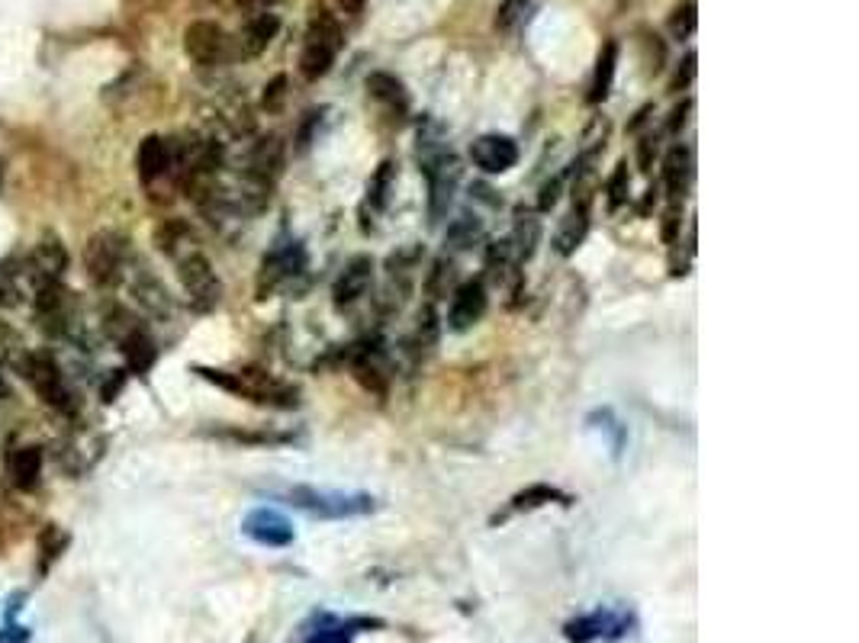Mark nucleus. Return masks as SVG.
Listing matches in <instances>:
<instances>
[{
  "label": "nucleus",
  "instance_id": "obj_19",
  "mask_svg": "<svg viewBox=\"0 0 859 643\" xmlns=\"http://www.w3.org/2000/svg\"><path fill=\"white\" fill-rule=\"evenodd\" d=\"M277 29H280V20L274 17V13H251V20L245 23L242 36L235 39V46H239V55H242V58L261 55L264 49L271 46V39L277 36Z\"/></svg>",
  "mask_w": 859,
  "mask_h": 643
},
{
  "label": "nucleus",
  "instance_id": "obj_17",
  "mask_svg": "<svg viewBox=\"0 0 859 643\" xmlns=\"http://www.w3.org/2000/svg\"><path fill=\"white\" fill-rule=\"evenodd\" d=\"M136 168L142 184H155L158 177L171 174V142L161 136H145L136 155Z\"/></svg>",
  "mask_w": 859,
  "mask_h": 643
},
{
  "label": "nucleus",
  "instance_id": "obj_7",
  "mask_svg": "<svg viewBox=\"0 0 859 643\" xmlns=\"http://www.w3.org/2000/svg\"><path fill=\"white\" fill-rule=\"evenodd\" d=\"M20 370H23V377L29 380V386H33V390L42 396V402H49V406H58V409H74L62 370H58V361L49 351L23 354L20 357Z\"/></svg>",
  "mask_w": 859,
  "mask_h": 643
},
{
  "label": "nucleus",
  "instance_id": "obj_31",
  "mask_svg": "<svg viewBox=\"0 0 859 643\" xmlns=\"http://www.w3.org/2000/svg\"><path fill=\"white\" fill-rule=\"evenodd\" d=\"M547 502H564V505H567V496H564L560 489H554V486L538 483V486H528V489L518 492V496H512L509 512H512V515H515V512H535V508H541V505H547Z\"/></svg>",
  "mask_w": 859,
  "mask_h": 643
},
{
  "label": "nucleus",
  "instance_id": "obj_25",
  "mask_svg": "<svg viewBox=\"0 0 859 643\" xmlns=\"http://www.w3.org/2000/svg\"><path fill=\"white\" fill-rule=\"evenodd\" d=\"M29 261H33V267L46 280H58L65 274V267H68V251H65V245L58 242L55 235H46L33 248V254H29Z\"/></svg>",
  "mask_w": 859,
  "mask_h": 643
},
{
  "label": "nucleus",
  "instance_id": "obj_40",
  "mask_svg": "<svg viewBox=\"0 0 859 643\" xmlns=\"http://www.w3.org/2000/svg\"><path fill=\"white\" fill-rule=\"evenodd\" d=\"M692 78H695V52H689L683 58V68H679L676 78H673V91H683V87H689Z\"/></svg>",
  "mask_w": 859,
  "mask_h": 643
},
{
  "label": "nucleus",
  "instance_id": "obj_45",
  "mask_svg": "<svg viewBox=\"0 0 859 643\" xmlns=\"http://www.w3.org/2000/svg\"><path fill=\"white\" fill-rule=\"evenodd\" d=\"M338 4H342V10H348V13H361L367 0H338Z\"/></svg>",
  "mask_w": 859,
  "mask_h": 643
},
{
  "label": "nucleus",
  "instance_id": "obj_16",
  "mask_svg": "<svg viewBox=\"0 0 859 643\" xmlns=\"http://www.w3.org/2000/svg\"><path fill=\"white\" fill-rule=\"evenodd\" d=\"M370 283H374V261H370L367 254H358V258H354V261L345 267V271H342V277L335 280V287H332L335 306H338V309L354 306L361 296H367Z\"/></svg>",
  "mask_w": 859,
  "mask_h": 643
},
{
  "label": "nucleus",
  "instance_id": "obj_30",
  "mask_svg": "<svg viewBox=\"0 0 859 643\" xmlns=\"http://www.w3.org/2000/svg\"><path fill=\"white\" fill-rule=\"evenodd\" d=\"M615 68H618V46L615 42H605L602 52H599V62H596V78H592V103H602L612 91V78H615Z\"/></svg>",
  "mask_w": 859,
  "mask_h": 643
},
{
  "label": "nucleus",
  "instance_id": "obj_43",
  "mask_svg": "<svg viewBox=\"0 0 859 643\" xmlns=\"http://www.w3.org/2000/svg\"><path fill=\"white\" fill-rule=\"evenodd\" d=\"M689 110H692V100L679 103V107L673 110V119H670V132H679V129L686 126V113H689Z\"/></svg>",
  "mask_w": 859,
  "mask_h": 643
},
{
  "label": "nucleus",
  "instance_id": "obj_20",
  "mask_svg": "<svg viewBox=\"0 0 859 643\" xmlns=\"http://www.w3.org/2000/svg\"><path fill=\"white\" fill-rule=\"evenodd\" d=\"M689 184H692V152L676 145L663 158V187L670 193V200H683Z\"/></svg>",
  "mask_w": 859,
  "mask_h": 643
},
{
  "label": "nucleus",
  "instance_id": "obj_15",
  "mask_svg": "<svg viewBox=\"0 0 859 643\" xmlns=\"http://www.w3.org/2000/svg\"><path fill=\"white\" fill-rule=\"evenodd\" d=\"M470 158L486 174H506L518 161V145L509 136H480L470 145Z\"/></svg>",
  "mask_w": 859,
  "mask_h": 643
},
{
  "label": "nucleus",
  "instance_id": "obj_26",
  "mask_svg": "<svg viewBox=\"0 0 859 643\" xmlns=\"http://www.w3.org/2000/svg\"><path fill=\"white\" fill-rule=\"evenodd\" d=\"M120 348H123V354H126L129 367L136 370V373H145L148 367H152V361H155V341L148 338V332H145V328H139V325H132L129 332L120 338Z\"/></svg>",
  "mask_w": 859,
  "mask_h": 643
},
{
  "label": "nucleus",
  "instance_id": "obj_35",
  "mask_svg": "<svg viewBox=\"0 0 859 643\" xmlns=\"http://www.w3.org/2000/svg\"><path fill=\"white\" fill-rule=\"evenodd\" d=\"M628 187H631V177H628V161H618L615 174L609 177V184H605V193H609V209H618L621 203L628 200Z\"/></svg>",
  "mask_w": 859,
  "mask_h": 643
},
{
  "label": "nucleus",
  "instance_id": "obj_41",
  "mask_svg": "<svg viewBox=\"0 0 859 643\" xmlns=\"http://www.w3.org/2000/svg\"><path fill=\"white\" fill-rule=\"evenodd\" d=\"M0 643H29V631L20 624H10L0 631Z\"/></svg>",
  "mask_w": 859,
  "mask_h": 643
},
{
  "label": "nucleus",
  "instance_id": "obj_5",
  "mask_svg": "<svg viewBox=\"0 0 859 643\" xmlns=\"http://www.w3.org/2000/svg\"><path fill=\"white\" fill-rule=\"evenodd\" d=\"M84 271L97 287H113L126 274V238L120 232H97L84 245Z\"/></svg>",
  "mask_w": 859,
  "mask_h": 643
},
{
  "label": "nucleus",
  "instance_id": "obj_29",
  "mask_svg": "<svg viewBox=\"0 0 859 643\" xmlns=\"http://www.w3.org/2000/svg\"><path fill=\"white\" fill-rule=\"evenodd\" d=\"M393 181H396V164L393 161H383L380 168L374 171V177H370L367 184V197H364V213L370 209V213H380L383 206H387L390 200V190H393Z\"/></svg>",
  "mask_w": 859,
  "mask_h": 643
},
{
  "label": "nucleus",
  "instance_id": "obj_11",
  "mask_svg": "<svg viewBox=\"0 0 859 643\" xmlns=\"http://www.w3.org/2000/svg\"><path fill=\"white\" fill-rule=\"evenodd\" d=\"M306 267V251L300 242H290L284 248H274L268 258L261 261L258 271V299H268L274 290L287 287L293 277H300Z\"/></svg>",
  "mask_w": 859,
  "mask_h": 643
},
{
  "label": "nucleus",
  "instance_id": "obj_10",
  "mask_svg": "<svg viewBox=\"0 0 859 643\" xmlns=\"http://www.w3.org/2000/svg\"><path fill=\"white\" fill-rule=\"evenodd\" d=\"M422 171L428 181V213H432V219H441L451 206L457 181H461V164H457L451 152H441L435 158L422 161Z\"/></svg>",
  "mask_w": 859,
  "mask_h": 643
},
{
  "label": "nucleus",
  "instance_id": "obj_13",
  "mask_svg": "<svg viewBox=\"0 0 859 643\" xmlns=\"http://www.w3.org/2000/svg\"><path fill=\"white\" fill-rule=\"evenodd\" d=\"M280 171H284V142H280V136L258 139L255 145H251L248 161H245L248 181H255V184L271 190V184L280 177Z\"/></svg>",
  "mask_w": 859,
  "mask_h": 643
},
{
  "label": "nucleus",
  "instance_id": "obj_18",
  "mask_svg": "<svg viewBox=\"0 0 859 643\" xmlns=\"http://www.w3.org/2000/svg\"><path fill=\"white\" fill-rule=\"evenodd\" d=\"M351 370H354V377H358V383L364 386V390L377 393V396L387 393L390 367H387V357H383L380 348H364V351L354 354Z\"/></svg>",
  "mask_w": 859,
  "mask_h": 643
},
{
  "label": "nucleus",
  "instance_id": "obj_23",
  "mask_svg": "<svg viewBox=\"0 0 859 643\" xmlns=\"http://www.w3.org/2000/svg\"><path fill=\"white\" fill-rule=\"evenodd\" d=\"M132 296H136L139 306L152 312V316H168L171 312L168 290L161 287V280L148 271H136V277H132Z\"/></svg>",
  "mask_w": 859,
  "mask_h": 643
},
{
  "label": "nucleus",
  "instance_id": "obj_38",
  "mask_svg": "<svg viewBox=\"0 0 859 643\" xmlns=\"http://www.w3.org/2000/svg\"><path fill=\"white\" fill-rule=\"evenodd\" d=\"M284 87H287V78H274L264 87V110H280V103H284Z\"/></svg>",
  "mask_w": 859,
  "mask_h": 643
},
{
  "label": "nucleus",
  "instance_id": "obj_32",
  "mask_svg": "<svg viewBox=\"0 0 859 643\" xmlns=\"http://www.w3.org/2000/svg\"><path fill=\"white\" fill-rule=\"evenodd\" d=\"M68 547V534L62 531V528H55V525H49L46 531H42V537H39V570L46 573L49 566L62 557V550Z\"/></svg>",
  "mask_w": 859,
  "mask_h": 643
},
{
  "label": "nucleus",
  "instance_id": "obj_21",
  "mask_svg": "<svg viewBox=\"0 0 859 643\" xmlns=\"http://www.w3.org/2000/svg\"><path fill=\"white\" fill-rule=\"evenodd\" d=\"M7 473L17 489H36L42 476V451L39 447H13L7 457Z\"/></svg>",
  "mask_w": 859,
  "mask_h": 643
},
{
  "label": "nucleus",
  "instance_id": "obj_39",
  "mask_svg": "<svg viewBox=\"0 0 859 643\" xmlns=\"http://www.w3.org/2000/svg\"><path fill=\"white\" fill-rule=\"evenodd\" d=\"M560 177H554V181H547L544 187H541V197H538V209L541 213H547V209H554L557 206V200H560Z\"/></svg>",
  "mask_w": 859,
  "mask_h": 643
},
{
  "label": "nucleus",
  "instance_id": "obj_12",
  "mask_svg": "<svg viewBox=\"0 0 859 643\" xmlns=\"http://www.w3.org/2000/svg\"><path fill=\"white\" fill-rule=\"evenodd\" d=\"M486 306H490V296H486L483 280H467L451 296L448 325L454 328V332H467V328H473L483 319Z\"/></svg>",
  "mask_w": 859,
  "mask_h": 643
},
{
  "label": "nucleus",
  "instance_id": "obj_34",
  "mask_svg": "<svg viewBox=\"0 0 859 643\" xmlns=\"http://www.w3.org/2000/svg\"><path fill=\"white\" fill-rule=\"evenodd\" d=\"M695 10H699V7H695V0H683V4L673 10V17H670L673 39H689L695 33V23H699V13H695Z\"/></svg>",
  "mask_w": 859,
  "mask_h": 643
},
{
  "label": "nucleus",
  "instance_id": "obj_27",
  "mask_svg": "<svg viewBox=\"0 0 859 643\" xmlns=\"http://www.w3.org/2000/svg\"><path fill=\"white\" fill-rule=\"evenodd\" d=\"M155 242H158V248H161V251L171 254L174 261H177V258H184L187 251H194V235H190V229L184 226L181 219H168V222H161V226L155 229Z\"/></svg>",
  "mask_w": 859,
  "mask_h": 643
},
{
  "label": "nucleus",
  "instance_id": "obj_3",
  "mask_svg": "<svg viewBox=\"0 0 859 643\" xmlns=\"http://www.w3.org/2000/svg\"><path fill=\"white\" fill-rule=\"evenodd\" d=\"M634 611L628 608H592L586 615H576L564 624L567 643H615L634 631Z\"/></svg>",
  "mask_w": 859,
  "mask_h": 643
},
{
  "label": "nucleus",
  "instance_id": "obj_14",
  "mask_svg": "<svg viewBox=\"0 0 859 643\" xmlns=\"http://www.w3.org/2000/svg\"><path fill=\"white\" fill-rule=\"evenodd\" d=\"M245 537H251L261 547H287L293 544V525L290 521L274 512V508H255L245 521H242Z\"/></svg>",
  "mask_w": 859,
  "mask_h": 643
},
{
  "label": "nucleus",
  "instance_id": "obj_6",
  "mask_svg": "<svg viewBox=\"0 0 859 643\" xmlns=\"http://www.w3.org/2000/svg\"><path fill=\"white\" fill-rule=\"evenodd\" d=\"M184 52L194 58L200 68H216V65L232 62V58H239V46H235V39L226 33V29L210 23V20H197V23L187 26Z\"/></svg>",
  "mask_w": 859,
  "mask_h": 643
},
{
  "label": "nucleus",
  "instance_id": "obj_36",
  "mask_svg": "<svg viewBox=\"0 0 859 643\" xmlns=\"http://www.w3.org/2000/svg\"><path fill=\"white\" fill-rule=\"evenodd\" d=\"M679 229H683V200H670V206H666V213H663V226H660L663 242L676 245Z\"/></svg>",
  "mask_w": 859,
  "mask_h": 643
},
{
  "label": "nucleus",
  "instance_id": "obj_4",
  "mask_svg": "<svg viewBox=\"0 0 859 643\" xmlns=\"http://www.w3.org/2000/svg\"><path fill=\"white\" fill-rule=\"evenodd\" d=\"M177 277H181V287L187 293V303L197 312H210L219 306L222 299V283L213 271L210 258L203 251H187L184 258H177Z\"/></svg>",
  "mask_w": 859,
  "mask_h": 643
},
{
  "label": "nucleus",
  "instance_id": "obj_44",
  "mask_svg": "<svg viewBox=\"0 0 859 643\" xmlns=\"http://www.w3.org/2000/svg\"><path fill=\"white\" fill-rule=\"evenodd\" d=\"M274 4H277V0H242V7L251 10V13H268Z\"/></svg>",
  "mask_w": 859,
  "mask_h": 643
},
{
  "label": "nucleus",
  "instance_id": "obj_22",
  "mask_svg": "<svg viewBox=\"0 0 859 643\" xmlns=\"http://www.w3.org/2000/svg\"><path fill=\"white\" fill-rule=\"evenodd\" d=\"M367 94L374 97L377 103H383L393 116H406L409 113V94L406 87L399 78H393V74H383V71H374L367 78Z\"/></svg>",
  "mask_w": 859,
  "mask_h": 643
},
{
  "label": "nucleus",
  "instance_id": "obj_37",
  "mask_svg": "<svg viewBox=\"0 0 859 643\" xmlns=\"http://www.w3.org/2000/svg\"><path fill=\"white\" fill-rule=\"evenodd\" d=\"M654 155H657V136L650 132V136H644V139L638 142V164H641L644 174L654 168Z\"/></svg>",
  "mask_w": 859,
  "mask_h": 643
},
{
  "label": "nucleus",
  "instance_id": "obj_33",
  "mask_svg": "<svg viewBox=\"0 0 859 643\" xmlns=\"http://www.w3.org/2000/svg\"><path fill=\"white\" fill-rule=\"evenodd\" d=\"M531 13V0H502L496 10V29L499 33H512L518 29Z\"/></svg>",
  "mask_w": 859,
  "mask_h": 643
},
{
  "label": "nucleus",
  "instance_id": "obj_42",
  "mask_svg": "<svg viewBox=\"0 0 859 643\" xmlns=\"http://www.w3.org/2000/svg\"><path fill=\"white\" fill-rule=\"evenodd\" d=\"M17 296H20V290L13 287V283H10L7 277H0V309L17 306Z\"/></svg>",
  "mask_w": 859,
  "mask_h": 643
},
{
  "label": "nucleus",
  "instance_id": "obj_2",
  "mask_svg": "<svg viewBox=\"0 0 859 643\" xmlns=\"http://www.w3.org/2000/svg\"><path fill=\"white\" fill-rule=\"evenodd\" d=\"M338 52H342V26L325 7L313 10V20L306 26L303 52H300V74L306 81H319L335 65Z\"/></svg>",
  "mask_w": 859,
  "mask_h": 643
},
{
  "label": "nucleus",
  "instance_id": "obj_8",
  "mask_svg": "<svg viewBox=\"0 0 859 643\" xmlns=\"http://www.w3.org/2000/svg\"><path fill=\"white\" fill-rule=\"evenodd\" d=\"M290 502L319 518H354V515H367L377 508V502L364 496V492L361 496H342V492H316L309 486L290 489Z\"/></svg>",
  "mask_w": 859,
  "mask_h": 643
},
{
  "label": "nucleus",
  "instance_id": "obj_1",
  "mask_svg": "<svg viewBox=\"0 0 859 643\" xmlns=\"http://www.w3.org/2000/svg\"><path fill=\"white\" fill-rule=\"evenodd\" d=\"M203 380L216 383L219 390L235 393L248 402H258V406H271V409H296L300 406V390L287 380H277L274 373L258 370V367H245V370H210V367H197Z\"/></svg>",
  "mask_w": 859,
  "mask_h": 643
},
{
  "label": "nucleus",
  "instance_id": "obj_28",
  "mask_svg": "<svg viewBox=\"0 0 859 643\" xmlns=\"http://www.w3.org/2000/svg\"><path fill=\"white\" fill-rule=\"evenodd\" d=\"M586 232H589V209H570V216L560 222V232H557V254H573L576 248L583 245V238H586Z\"/></svg>",
  "mask_w": 859,
  "mask_h": 643
},
{
  "label": "nucleus",
  "instance_id": "obj_9",
  "mask_svg": "<svg viewBox=\"0 0 859 643\" xmlns=\"http://www.w3.org/2000/svg\"><path fill=\"white\" fill-rule=\"evenodd\" d=\"M383 627L380 618H364V615H332V611H316L313 621L303 627V640L300 643H354V637L364 631H374Z\"/></svg>",
  "mask_w": 859,
  "mask_h": 643
},
{
  "label": "nucleus",
  "instance_id": "obj_24",
  "mask_svg": "<svg viewBox=\"0 0 859 643\" xmlns=\"http://www.w3.org/2000/svg\"><path fill=\"white\" fill-rule=\"evenodd\" d=\"M541 242V219L531 213V209H518L515 213V229H512V251H515V261L522 264L528 261L531 254L538 251Z\"/></svg>",
  "mask_w": 859,
  "mask_h": 643
},
{
  "label": "nucleus",
  "instance_id": "obj_46",
  "mask_svg": "<svg viewBox=\"0 0 859 643\" xmlns=\"http://www.w3.org/2000/svg\"><path fill=\"white\" fill-rule=\"evenodd\" d=\"M10 396V383H7V373H4V364H0V399Z\"/></svg>",
  "mask_w": 859,
  "mask_h": 643
}]
</instances>
